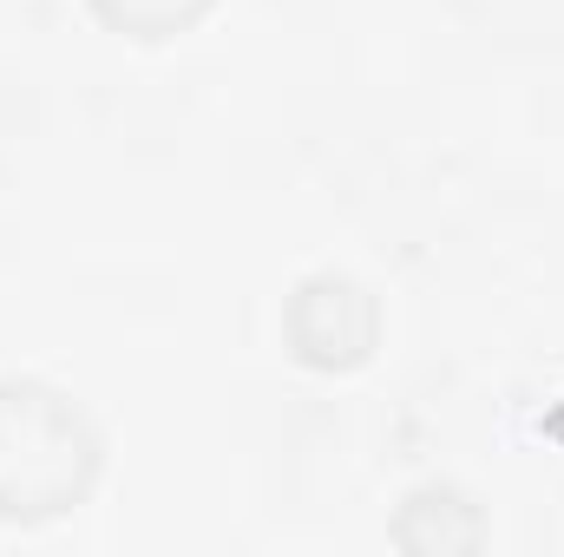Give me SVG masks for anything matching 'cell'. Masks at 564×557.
I'll return each mask as SVG.
<instances>
[{
    "mask_svg": "<svg viewBox=\"0 0 564 557\" xmlns=\"http://www.w3.org/2000/svg\"><path fill=\"white\" fill-rule=\"evenodd\" d=\"M93 472L99 439L66 394L0 381V518H53L86 499Z\"/></svg>",
    "mask_w": 564,
    "mask_h": 557,
    "instance_id": "cell-1",
    "label": "cell"
},
{
    "mask_svg": "<svg viewBox=\"0 0 564 557\" xmlns=\"http://www.w3.org/2000/svg\"><path fill=\"white\" fill-rule=\"evenodd\" d=\"M112 26H126V33H144V40H164V33H177L184 20H197L210 0H93Z\"/></svg>",
    "mask_w": 564,
    "mask_h": 557,
    "instance_id": "cell-2",
    "label": "cell"
}]
</instances>
